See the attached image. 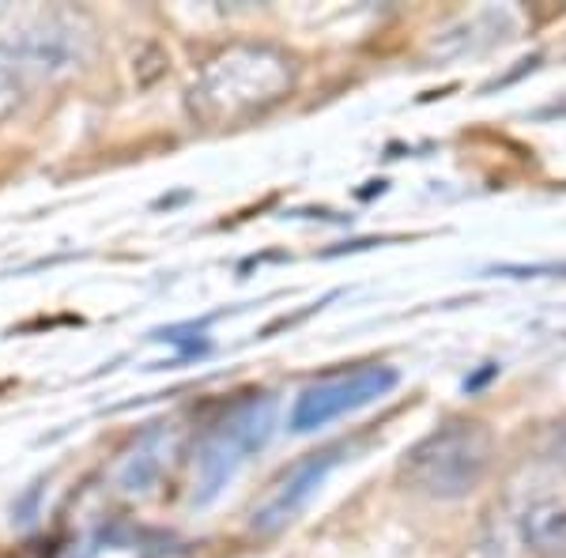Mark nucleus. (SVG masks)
I'll return each instance as SVG.
<instances>
[{
	"label": "nucleus",
	"mask_w": 566,
	"mask_h": 558,
	"mask_svg": "<svg viewBox=\"0 0 566 558\" xmlns=\"http://www.w3.org/2000/svg\"><path fill=\"white\" fill-rule=\"evenodd\" d=\"M42 487H45V480H34L31 487H27L20 498L12 502V520L15 525H34V517H39V498H42Z\"/></svg>",
	"instance_id": "8"
},
{
	"label": "nucleus",
	"mask_w": 566,
	"mask_h": 558,
	"mask_svg": "<svg viewBox=\"0 0 566 558\" xmlns=\"http://www.w3.org/2000/svg\"><path fill=\"white\" fill-rule=\"evenodd\" d=\"M397 381L400 373L389 362H359L352 370L325 373V378H317L314 386L298 392L295 404H291L287 415L291 434H314V430L336 423V419L352 415V411L367 408L374 400L389 397L397 389Z\"/></svg>",
	"instance_id": "4"
},
{
	"label": "nucleus",
	"mask_w": 566,
	"mask_h": 558,
	"mask_svg": "<svg viewBox=\"0 0 566 558\" xmlns=\"http://www.w3.org/2000/svg\"><path fill=\"white\" fill-rule=\"evenodd\" d=\"M148 558H178V551H167V547H163L159 555H148Z\"/></svg>",
	"instance_id": "10"
},
{
	"label": "nucleus",
	"mask_w": 566,
	"mask_h": 558,
	"mask_svg": "<svg viewBox=\"0 0 566 558\" xmlns=\"http://www.w3.org/2000/svg\"><path fill=\"white\" fill-rule=\"evenodd\" d=\"M547 456H552V461H559L566 468V423H559L552 430V450H547Z\"/></svg>",
	"instance_id": "9"
},
{
	"label": "nucleus",
	"mask_w": 566,
	"mask_h": 558,
	"mask_svg": "<svg viewBox=\"0 0 566 558\" xmlns=\"http://www.w3.org/2000/svg\"><path fill=\"white\" fill-rule=\"evenodd\" d=\"M517 528L536 558H566V494H536L517 517Z\"/></svg>",
	"instance_id": "6"
},
{
	"label": "nucleus",
	"mask_w": 566,
	"mask_h": 558,
	"mask_svg": "<svg viewBox=\"0 0 566 558\" xmlns=\"http://www.w3.org/2000/svg\"><path fill=\"white\" fill-rule=\"evenodd\" d=\"M495 464V434L480 419H446L400 456L397 480L431 502H458L488 480Z\"/></svg>",
	"instance_id": "2"
},
{
	"label": "nucleus",
	"mask_w": 566,
	"mask_h": 558,
	"mask_svg": "<svg viewBox=\"0 0 566 558\" xmlns=\"http://www.w3.org/2000/svg\"><path fill=\"white\" fill-rule=\"evenodd\" d=\"M352 456V442H333L322 450H310L298 461H291L269 487L261 491V498L250 506V528L258 536H276L280 528H287L303 509L310 506L317 491L325 487V480L340 468Z\"/></svg>",
	"instance_id": "5"
},
{
	"label": "nucleus",
	"mask_w": 566,
	"mask_h": 558,
	"mask_svg": "<svg viewBox=\"0 0 566 558\" xmlns=\"http://www.w3.org/2000/svg\"><path fill=\"white\" fill-rule=\"evenodd\" d=\"M163 450H167V423H151L140 438H136L133 453L125 456V464L117 468V487L125 494L148 491L163 468Z\"/></svg>",
	"instance_id": "7"
},
{
	"label": "nucleus",
	"mask_w": 566,
	"mask_h": 558,
	"mask_svg": "<svg viewBox=\"0 0 566 558\" xmlns=\"http://www.w3.org/2000/svg\"><path fill=\"white\" fill-rule=\"evenodd\" d=\"M298 84V61L269 42L219 50L189 87V114L205 125H242L269 114Z\"/></svg>",
	"instance_id": "1"
},
{
	"label": "nucleus",
	"mask_w": 566,
	"mask_h": 558,
	"mask_svg": "<svg viewBox=\"0 0 566 558\" xmlns=\"http://www.w3.org/2000/svg\"><path fill=\"white\" fill-rule=\"evenodd\" d=\"M276 415H280V397L269 389L242 392L231 408L219 411V419L208 423V430L197 442L193 506H212L227 483L239 475L242 464L272 442Z\"/></svg>",
	"instance_id": "3"
}]
</instances>
